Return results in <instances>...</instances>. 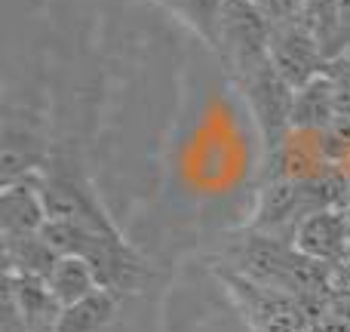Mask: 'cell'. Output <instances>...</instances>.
Instances as JSON below:
<instances>
[{
	"instance_id": "cell-17",
	"label": "cell",
	"mask_w": 350,
	"mask_h": 332,
	"mask_svg": "<svg viewBox=\"0 0 350 332\" xmlns=\"http://www.w3.org/2000/svg\"><path fill=\"white\" fill-rule=\"evenodd\" d=\"M338 16H341L338 55H347L350 53V0H338Z\"/></svg>"
},
{
	"instance_id": "cell-1",
	"label": "cell",
	"mask_w": 350,
	"mask_h": 332,
	"mask_svg": "<svg viewBox=\"0 0 350 332\" xmlns=\"http://www.w3.org/2000/svg\"><path fill=\"white\" fill-rule=\"evenodd\" d=\"M224 268L289 296L308 298V302L329 305L335 296V274L338 268L320 265L292 246V240L271 237L261 231H240L224 246Z\"/></svg>"
},
{
	"instance_id": "cell-8",
	"label": "cell",
	"mask_w": 350,
	"mask_h": 332,
	"mask_svg": "<svg viewBox=\"0 0 350 332\" xmlns=\"http://www.w3.org/2000/svg\"><path fill=\"white\" fill-rule=\"evenodd\" d=\"M49 222L37 173L28 179L10 181L0 188V237L6 234H37Z\"/></svg>"
},
{
	"instance_id": "cell-9",
	"label": "cell",
	"mask_w": 350,
	"mask_h": 332,
	"mask_svg": "<svg viewBox=\"0 0 350 332\" xmlns=\"http://www.w3.org/2000/svg\"><path fill=\"white\" fill-rule=\"evenodd\" d=\"M338 120V105H335V90L329 74L323 71L301 90H295L292 99V129H308V133H323L326 127Z\"/></svg>"
},
{
	"instance_id": "cell-7",
	"label": "cell",
	"mask_w": 350,
	"mask_h": 332,
	"mask_svg": "<svg viewBox=\"0 0 350 332\" xmlns=\"http://www.w3.org/2000/svg\"><path fill=\"white\" fill-rule=\"evenodd\" d=\"M292 246L308 259L329 268L350 265V231H347V206L310 212L292 234Z\"/></svg>"
},
{
	"instance_id": "cell-11",
	"label": "cell",
	"mask_w": 350,
	"mask_h": 332,
	"mask_svg": "<svg viewBox=\"0 0 350 332\" xmlns=\"http://www.w3.org/2000/svg\"><path fill=\"white\" fill-rule=\"evenodd\" d=\"M120 296L111 290H98L92 296L80 298L74 305H65L55 320V332H102L114 320V311Z\"/></svg>"
},
{
	"instance_id": "cell-15",
	"label": "cell",
	"mask_w": 350,
	"mask_h": 332,
	"mask_svg": "<svg viewBox=\"0 0 350 332\" xmlns=\"http://www.w3.org/2000/svg\"><path fill=\"white\" fill-rule=\"evenodd\" d=\"M326 74L332 80L335 105H338V117H350V55H338L326 65Z\"/></svg>"
},
{
	"instance_id": "cell-16",
	"label": "cell",
	"mask_w": 350,
	"mask_h": 332,
	"mask_svg": "<svg viewBox=\"0 0 350 332\" xmlns=\"http://www.w3.org/2000/svg\"><path fill=\"white\" fill-rule=\"evenodd\" d=\"M252 3L258 6V12L271 25H280V22L301 18V3L304 0H252Z\"/></svg>"
},
{
	"instance_id": "cell-18",
	"label": "cell",
	"mask_w": 350,
	"mask_h": 332,
	"mask_svg": "<svg viewBox=\"0 0 350 332\" xmlns=\"http://www.w3.org/2000/svg\"><path fill=\"white\" fill-rule=\"evenodd\" d=\"M347 231H350V203H347Z\"/></svg>"
},
{
	"instance_id": "cell-14",
	"label": "cell",
	"mask_w": 350,
	"mask_h": 332,
	"mask_svg": "<svg viewBox=\"0 0 350 332\" xmlns=\"http://www.w3.org/2000/svg\"><path fill=\"white\" fill-rule=\"evenodd\" d=\"M170 12L187 22L212 49L218 47V31H221V6L224 0H157Z\"/></svg>"
},
{
	"instance_id": "cell-5",
	"label": "cell",
	"mask_w": 350,
	"mask_h": 332,
	"mask_svg": "<svg viewBox=\"0 0 350 332\" xmlns=\"http://www.w3.org/2000/svg\"><path fill=\"white\" fill-rule=\"evenodd\" d=\"M49 154H53V145H49L43 117L31 108L6 105L3 129H0V181L10 185V181L40 173Z\"/></svg>"
},
{
	"instance_id": "cell-3",
	"label": "cell",
	"mask_w": 350,
	"mask_h": 332,
	"mask_svg": "<svg viewBox=\"0 0 350 332\" xmlns=\"http://www.w3.org/2000/svg\"><path fill=\"white\" fill-rule=\"evenodd\" d=\"M215 274L228 286L230 298L237 302L243 320L249 323L252 332H301L329 311V305L323 302H308V298L289 296V292L267 290L224 265Z\"/></svg>"
},
{
	"instance_id": "cell-2",
	"label": "cell",
	"mask_w": 350,
	"mask_h": 332,
	"mask_svg": "<svg viewBox=\"0 0 350 332\" xmlns=\"http://www.w3.org/2000/svg\"><path fill=\"white\" fill-rule=\"evenodd\" d=\"M37 185H40L49 218H68V222H77L83 228L98 231V234L120 237L117 225L105 212L102 200L96 194V185H92L77 151L53 148L49 160L37 173Z\"/></svg>"
},
{
	"instance_id": "cell-6",
	"label": "cell",
	"mask_w": 350,
	"mask_h": 332,
	"mask_svg": "<svg viewBox=\"0 0 350 332\" xmlns=\"http://www.w3.org/2000/svg\"><path fill=\"white\" fill-rule=\"evenodd\" d=\"M267 53H271V62L280 71V77H283L292 90H301L304 84L320 77L329 65L323 47L317 43V37L310 34L308 25H304L301 18L271 25Z\"/></svg>"
},
{
	"instance_id": "cell-10",
	"label": "cell",
	"mask_w": 350,
	"mask_h": 332,
	"mask_svg": "<svg viewBox=\"0 0 350 332\" xmlns=\"http://www.w3.org/2000/svg\"><path fill=\"white\" fill-rule=\"evenodd\" d=\"M62 255L49 246V240L37 234H6L3 237V271L28 274V277L46 280Z\"/></svg>"
},
{
	"instance_id": "cell-12",
	"label": "cell",
	"mask_w": 350,
	"mask_h": 332,
	"mask_svg": "<svg viewBox=\"0 0 350 332\" xmlns=\"http://www.w3.org/2000/svg\"><path fill=\"white\" fill-rule=\"evenodd\" d=\"M46 286H49V292L55 296V302H59L62 308L102 290L96 271H92V265L86 259H80V255H62V259L55 261L53 274L46 277Z\"/></svg>"
},
{
	"instance_id": "cell-4",
	"label": "cell",
	"mask_w": 350,
	"mask_h": 332,
	"mask_svg": "<svg viewBox=\"0 0 350 332\" xmlns=\"http://www.w3.org/2000/svg\"><path fill=\"white\" fill-rule=\"evenodd\" d=\"M230 77L237 80L249 111H252L255 127L261 133V145H265V164H271L292 133V99H295V90L280 77V71L273 68L271 59L240 68Z\"/></svg>"
},
{
	"instance_id": "cell-13",
	"label": "cell",
	"mask_w": 350,
	"mask_h": 332,
	"mask_svg": "<svg viewBox=\"0 0 350 332\" xmlns=\"http://www.w3.org/2000/svg\"><path fill=\"white\" fill-rule=\"evenodd\" d=\"M301 22L317 37L326 59H338V34H341V16L338 0H304L301 3Z\"/></svg>"
}]
</instances>
